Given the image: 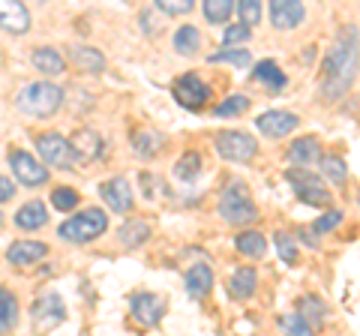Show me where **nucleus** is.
Segmentation results:
<instances>
[{"label": "nucleus", "mask_w": 360, "mask_h": 336, "mask_svg": "<svg viewBox=\"0 0 360 336\" xmlns=\"http://www.w3.org/2000/svg\"><path fill=\"white\" fill-rule=\"evenodd\" d=\"M238 250L246 255V259H262L267 243L258 231H243V234H238Z\"/></svg>", "instance_id": "c85d7f7f"}, {"label": "nucleus", "mask_w": 360, "mask_h": 336, "mask_svg": "<svg viewBox=\"0 0 360 336\" xmlns=\"http://www.w3.org/2000/svg\"><path fill=\"white\" fill-rule=\"evenodd\" d=\"M174 99H177V105H184L186 111H201L210 99V87L201 82L195 72H186L174 82Z\"/></svg>", "instance_id": "423d86ee"}, {"label": "nucleus", "mask_w": 360, "mask_h": 336, "mask_svg": "<svg viewBox=\"0 0 360 336\" xmlns=\"http://www.w3.org/2000/svg\"><path fill=\"white\" fill-rule=\"evenodd\" d=\"M37 150H39V156L49 165H54V168H72L75 162H72V148H70V141L66 138H60L58 132H45V136H39L37 138Z\"/></svg>", "instance_id": "6e6552de"}, {"label": "nucleus", "mask_w": 360, "mask_h": 336, "mask_svg": "<svg viewBox=\"0 0 360 336\" xmlns=\"http://www.w3.org/2000/svg\"><path fill=\"white\" fill-rule=\"evenodd\" d=\"M210 63H234V66H250L252 58H250V51H217V54H210Z\"/></svg>", "instance_id": "c9c22d12"}, {"label": "nucleus", "mask_w": 360, "mask_h": 336, "mask_svg": "<svg viewBox=\"0 0 360 336\" xmlns=\"http://www.w3.org/2000/svg\"><path fill=\"white\" fill-rule=\"evenodd\" d=\"M51 205L58 207V210H72V207L78 205V193H75L72 186H60V189H54Z\"/></svg>", "instance_id": "e433bc0d"}, {"label": "nucleus", "mask_w": 360, "mask_h": 336, "mask_svg": "<svg viewBox=\"0 0 360 336\" xmlns=\"http://www.w3.org/2000/svg\"><path fill=\"white\" fill-rule=\"evenodd\" d=\"M219 214H222V219L229 222V226H246V222H252L258 217L252 198H250V193H246V186L240 181H234V183H229L222 189Z\"/></svg>", "instance_id": "7ed1b4c3"}, {"label": "nucleus", "mask_w": 360, "mask_h": 336, "mask_svg": "<svg viewBox=\"0 0 360 336\" xmlns=\"http://www.w3.org/2000/svg\"><path fill=\"white\" fill-rule=\"evenodd\" d=\"M33 66H37L39 72H45V75H60V72L66 70L60 51H54V49H49V46L33 51Z\"/></svg>", "instance_id": "5701e85b"}, {"label": "nucleus", "mask_w": 360, "mask_h": 336, "mask_svg": "<svg viewBox=\"0 0 360 336\" xmlns=\"http://www.w3.org/2000/svg\"><path fill=\"white\" fill-rule=\"evenodd\" d=\"M217 150L222 160H231V162H250L255 156V141L252 136H246L240 129H229V132H219L217 136Z\"/></svg>", "instance_id": "0eeeda50"}, {"label": "nucleus", "mask_w": 360, "mask_h": 336, "mask_svg": "<svg viewBox=\"0 0 360 336\" xmlns=\"http://www.w3.org/2000/svg\"><path fill=\"white\" fill-rule=\"evenodd\" d=\"M250 37H252L250 25H234V27H229L222 33V42H225V46H234V42H246Z\"/></svg>", "instance_id": "79ce46f5"}, {"label": "nucleus", "mask_w": 360, "mask_h": 336, "mask_svg": "<svg viewBox=\"0 0 360 336\" xmlns=\"http://www.w3.org/2000/svg\"><path fill=\"white\" fill-rule=\"evenodd\" d=\"M307 18V9H303L300 0H270V21L279 30H291L303 25Z\"/></svg>", "instance_id": "9b49d317"}, {"label": "nucleus", "mask_w": 360, "mask_h": 336, "mask_svg": "<svg viewBox=\"0 0 360 336\" xmlns=\"http://www.w3.org/2000/svg\"><path fill=\"white\" fill-rule=\"evenodd\" d=\"M49 222V214H45V205L42 201H27L25 207L15 214V226L25 228V231H37Z\"/></svg>", "instance_id": "aec40b11"}, {"label": "nucleus", "mask_w": 360, "mask_h": 336, "mask_svg": "<svg viewBox=\"0 0 360 336\" xmlns=\"http://www.w3.org/2000/svg\"><path fill=\"white\" fill-rule=\"evenodd\" d=\"M70 58L75 60L78 70H87V72H103L105 70V58L99 54L96 49H87V46H72Z\"/></svg>", "instance_id": "4be33fe9"}, {"label": "nucleus", "mask_w": 360, "mask_h": 336, "mask_svg": "<svg viewBox=\"0 0 360 336\" xmlns=\"http://www.w3.org/2000/svg\"><path fill=\"white\" fill-rule=\"evenodd\" d=\"M288 181H291V186H295V193H297L300 201L315 205V207L330 205V193L324 189V181H321V177H315V174H309V172H303V165L300 168H291Z\"/></svg>", "instance_id": "39448f33"}, {"label": "nucleus", "mask_w": 360, "mask_h": 336, "mask_svg": "<svg viewBox=\"0 0 360 336\" xmlns=\"http://www.w3.org/2000/svg\"><path fill=\"white\" fill-rule=\"evenodd\" d=\"M15 321H18V304H15V297L9 295L6 288H0V333L13 330Z\"/></svg>", "instance_id": "cd10ccee"}, {"label": "nucleus", "mask_w": 360, "mask_h": 336, "mask_svg": "<svg viewBox=\"0 0 360 336\" xmlns=\"http://www.w3.org/2000/svg\"><path fill=\"white\" fill-rule=\"evenodd\" d=\"M99 195H103L105 205L111 210H117V214H127V210L132 207V189L123 177H111V181H105L103 186H99Z\"/></svg>", "instance_id": "dca6fc26"}, {"label": "nucleus", "mask_w": 360, "mask_h": 336, "mask_svg": "<svg viewBox=\"0 0 360 336\" xmlns=\"http://www.w3.org/2000/svg\"><path fill=\"white\" fill-rule=\"evenodd\" d=\"M279 324H283V330H288V333H300V336L312 333V324H309L307 318H303L300 312H295V316H285V318L279 321Z\"/></svg>", "instance_id": "58836bf2"}, {"label": "nucleus", "mask_w": 360, "mask_h": 336, "mask_svg": "<svg viewBox=\"0 0 360 336\" xmlns=\"http://www.w3.org/2000/svg\"><path fill=\"white\" fill-rule=\"evenodd\" d=\"M297 312H300V316L312 324V328H315V324H321V321H324V304H321L319 297H312V295L300 300V309H297Z\"/></svg>", "instance_id": "473e14b6"}, {"label": "nucleus", "mask_w": 360, "mask_h": 336, "mask_svg": "<svg viewBox=\"0 0 360 336\" xmlns=\"http://www.w3.org/2000/svg\"><path fill=\"white\" fill-rule=\"evenodd\" d=\"M255 283H258V276L252 267H240L238 273L231 276V283H229V291L238 300H246V297H252V291H255Z\"/></svg>", "instance_id": "a878e982"}, {"label": "nucleus", "mask_w": 360, "mask_h": 336, "mask_svg": "<svg viewBox=\"0 0 360 336\" xmlns=\"http://www.w3.org/2000/svg\"><path fill=\"white\" fill-rule=\"evenodd\" d=\"M252 82L258 84H264L267 91H283L285 87V72L279 70V66L274 60H262V63H255V70H252Z\"/></svg>", "instance_id": "a211bd4d"}, {"label": "nucleus", "mask_w": 360, "mask_h": 336, "mask_svg": "<svg viewBox=\"0 0 360 336\" xmlns=\"http://www.w3.org/2000/svg\"><path fill=\"white\" fill-rule=\"evenodd\" d=\"M9 165H13V174H15L25 186H42L45 181H49V168L39 165V162L33 160L30 153H25V150H13V153H9Z\"/></svg>", "instance_id": "1a4fd4ad"}, {"label": "nucleus", "mask_w": 360, "mask_h": 336, "mask_svg": "<svg viewBox=\"0 0 360 336\" xmlns=\"http://www.w3.org/2000/svg\"><path fill=\"white\" fill-rule=\"evenodd\" d=\"M250 108V99L246 96H229L225 103H219L217 108H213V115L217 117H234V115H240V111Z\"/></svg>", "instance_id": "72a5a7b5"}, {"label": "nucleus", "mask_w": 360, "mask_h": 336, "mask_svg": "<svg viewBox=\"0 0 360 336\" xmlns=\"http://www.w3.org/2000/svg\"><path fill=\"white\" fill-rule=\"evenodd\" d=\"M201 172V156L195 153V150H189V153H184L177 160V165H174V174H177V181H193V177Z\"/></svg>", "instance_id": "7c9ffc66"}, {"label": "nucleus", "mask_w": 360, "mask_h": 336, "mask_svg": "<svg viewBox=\"0 0 360 336\" xmlns=\"http://www.w3.org/2000/svg\"><path fill=\"white\" fill-rule=\"evenodd\" d=\"M0 30H6V33L30 30V13L21 0H0Z\"/></svg>", "instance_id": "ddd939ff"}, {"label": "nucleus", "mask_w": 360, "mask_h": 336, "mask_svg": "<svg viewBox=\"0 0 360 336\" xmlns=\"http://www.w3.org/2000/svg\"><path fill=\"white\" fill-rule=\"evenodd\" d=\"M70 148H72V162L78 165H87V162H94L103 156V148H105V141L96 136L94 129H78L72 141H70Z\"/></svg>", "instance_id": "9d476101"}, {"label": "nucleus", "mask_w": 360, "mask_h": 336, "mask_svg": "<svg viewBox=\"0 0 360 336\" xmlns=\"http://www.w3.org/2000/svg\"><path fill=\"white\" fill-rule=\"evenodd\" d=\"M33 321L42 324V328H54V324H60L66 309H63V300L58 295H42L39 300H33Z\"/></svg>", "instance_id": "2eb2a0df"}, {"label": "nucleus", "mask_w": 360, "mask_h": 336, "mask_svg": "<svg viewBox=\"0 0 360 336\" xmlns=\"http://www.w3.org/2000/svg\"><path fill=\"white\" fill-rule=\"evenodd\" d=\"M117 234H120V243L123 246L135 250V246H141L144 240L150 238V226H148V222H141V219H129V222H123Z\"/></svg>", "instance_id": "b1692460"}, {"label": "nucleus", "mask_w": 360, "mask_h": 336, "mask_svg": "<svg viewBox=\"0 0 360 336\" xmlns=\"http://www.w3.org/2000/svg\"><path fill=\"white\" fill-rule=\"evenodd\" d=\"M129 306H132V316L135 321H141L144 328H153V324H160L162 318V312H165V304H162V297H156V295H135L129 300Z\"/></svg>", "instance_id": "4468645a"}, {"label": "nucleus", "mask_w": 360, "mask_h": 336, "mask_svg": "<svg viewBox=\"0 0 360 336\" xmlns=\"http://www.w3.org/2000/svg\"><path fill=\"white\" fill-rule=\"evenodd\" d=\"M0 226H4V217H0Z\"/></svg>", "instance_id": "a18cd8bd"}, {"label": "nucleus", "mask_w": 360, "mask_h": 336, "mask_svg": "<svg viewBox=\"0 0 360 336\" xmlns=\"http://www.w3.org/2000/svg\"><path fill=\"white\" fill-rule=\"evenodd\" d=\"M127 4H129V0H127Z\"/></svg>", "instance_id": "49530a36"}, {"label": "nucleus", "mask_w": 360, "mask_h": 336, "mask_svg": "<svg viewBox=\"0 0 360 336\" xmlns=\"http://www.w3.org/2000/svg\"><path fill=\"white\" fill-rule=\"evenodd\" d=\"M319 162H321V172L328 174L333 183H340V186L345 183V177H348V165L340 160V156H324V153H321V160H319Z\"/></svg>", "instance_id": "2f4dec72"}, {"label": "nucleus", "mask_w": 360, "mask_h": 336, "mask_svg": "<svg viewBox=\"0 0 360 336\" xmlns=\"http://www.w3.org/2000/svg\"><path fill=\"white\" fill-rule=\"evenodd\" d=\"M15 195V183L9 181V177H0V205H4V201H9Z\"/></svg>", "instance_id": "37998d69"}, {"label": "nucleus", "mask_w": 360, "mask_h": 336, "mask_svg": "<svg viewBox=\"0 0 360 336\" xmlns=\"http://www.w3.org/2000/svg\"><path fill=\"white\" fill-rule=\"evenodd\" d=\"M354 70H357V27H345L336 39V46L328 51L324 58V82L321 91L328 99L342 96L354 82Z\"/></svg>", "instance_id": "f257e3e1"}, {"label": "nucleus", "mask_w": 360, "mask_h": 336, "mask_svg": "<svg viewBox=\"0 0 360 336\" xmlns=\"http://www.w3.org/2000/svg\"><path fill=\"white\" fill-rule=\"evenodd\" d=\"M132 148L139 156H156L162 150V136L160 132H150V129H135L132 132Z\"/></svg>", "instance_id": "393cba45"}, {"label": "nucleus", "mask_w": 360, "mask_h": 336, "mask_svg": "<svg viewBox=\"0 0 360 336\" xmlns=\"http://www.w3.org/2000/svg\"><path fill=\"white\" fill-rule=\"evenodd\" d=\"M340 222H342V214H340V210H328V214H324V217H319V219L312 222V231H315V234H324V231L336 228V226H340Z\"/></svg>", "instance_id": "a19ab883"}, {"label": "nucleus", "mask_w": 360, "mask_h": 336, "mask_svg": "<svg viewBox=\"0 0 360 336\" xmlns=\"http://www.w3.org/2000/svg\"><path fill=\"white\" fill-rule=\"evenodd\" d=\"M141 21H144L141 27L148 30V33H153V15H150V13H141Z\"/></svg>", "instance_id": "c03bdc74"}, {"label": "nucleus", "mask_w": 360, "mask_h": 336, "mask_svg": "<svg viewBox=\"0 0 360 336\" xmlns=\"http://www.w3.org/2000/svg\"><path fill=\"white\" fill-rule=\"evenodd\" d=\"M276 250H279V255H283L285 264H297V243H295L291 234H285V231L276 234Z\"/></svg>", "instance_id": "f704fd0d"}, {"label": "nucleus", "mask_w": 360, "mask_h": 336, "mask_svg": "<svg viewBox=\"0 0 360 336\" xmlns=\"http://www.w3.org/2000/svg\"><path fill=\"white\" fill-rule=\"evenodd\" d=\"M234 0H205V18L210 25H225L231 18Z\"/></svg>", "instance_id": "c756f323"}, {"label": "nucleus", "mask_w": 360, "mask_h": 336, "mask_svg": "<svg viewBox=\"0 0 360 336\" xmlns=\"http://www.w3.org/2000/svg\"><path fill=\"white\" fill-rule=\"evenodd\" d=\"M288 160L295 162V165H312V162H319L321 160V148H319V141L315 138H300L291 144V150H288Z\"/></svg>", "instance_id": "412c9836"}, {"label": "nucleus", "mask_w": 360, "mask_h": 336, "mask_svg": "<svg viewBox=\"0 0 360 336\" xmlns=\"http://www.w3.org/2000/svg\"><path fill=\"white\" fill-rule=\"evenodd\" d=\"M105 228H108V217L103 214V210L90 207V210H84V214L72 217L70 222H63L58 234L63 240H70V243H87V240L99 238Z\"/></svg>", "instance_id": "20e7f679"}, {"label": "nucleus", "mask_w": 360, "mask_h": 336, "mask_svg": "<svg viewBox=\"0 0 360 336\" xmlns=\"http://www.w3.org/2000/svg\"><path fill=\"white\" fill-rule=\"evenodd\" d=\"M60 103H63V91L51 82L27 84L25 91L18 93V108L30 117H51L54 111L60 108Z\"/></svg>", "instance_id": "f03ea898"}, {"label": "nucleus", "mask_w": 360, "mask_h": 336, "mask_svg": "<svg viewBox=\"0 0 360 336\" xmlns=\"http://www.w3.org/2000/svg\"><path fill=\"white\" fill-rule=\"evenodd\" d=\"M210 285H213V271L205 261H198V264H193L186 271V291L193 297H205L210 291Z\"/></svg>", "instance_id": "6ab92c4d"}, {"label": "nucleus", "mask_w": 360, "mask_h": 336, "mask_svg": "<svg viewBox=\"0 0 360 336\" xmlns=\"http://www.w3.org/2000/svg\"><path fill=\"white\" fill-rule=\"evenodd\" d=\"M45 252H49V246L39 243V240H18V243L9 246L6 259L13 261V264H21V267H25V264H37Z\"/></svg>", "instance_id": "f3484780"}, {"label": "nucleus", "mask_w": 360, "mask_h": 336, "mask_svg": "<svg viewBox=\"0 0 360 336\" xmlns=\"http://www.w3.org/2000/svg\"><path fill=\"white\" fill-rule=\"evenodd\" d=\"M153 4L168 15H186L195 6V0H153Z\"/></svg>", "instance_id": "4c0bfd02"}, {"label": "nucleus", "mask_w": 360, "mask_h": 336, "mask_svg": "<svg viewBox=\"0 0 360 336\" xmlns=\"http://www.w3.org/2000/svg\"><path fill=\"white\" fill-rule=\"evenodd\" d=\"M297 123H300V117L291 115V111H264V115L255 120V127L270 138H283L297 129Z\"/></svg>", "instance_id": "f8f14e48"}, {"label": "nucleus", "mask_w": 360, "mask_h": 336, "mask_svg": "<svg viewBox=\"0 0 360 336\" xmlns=\"http://www.w3.org/2000/svg\"><path fill=\"white\" fill-rule=\"evenodd\" d=\"M238 9H240V18H243V25H255L258 18H262V0H240L238 4Z\"/></svg>", "instance_id": "ea45409f"}, {"label": "nucleus", "mask_w": 360, "mask_h": 336, "mask_svg": "<svg viewBox=\"0 0 360 336\" xmlns=\"http://www.w3.org/2000/svg\"><path fill=\"white\" fill-rule=\"evenodd\" d=\"M198 46H201V33L193 25L180 27L174 33V49H177V54H184V58H193V54L198 51Z\"/></svg>", "instance_id": "bb28decb"}]
</instances>
